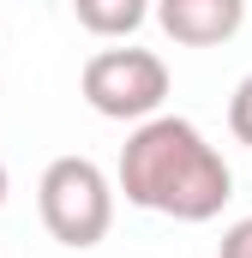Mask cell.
<instances>
[{
	"mask_svg": "<svg viewBox=\"0 0 252 258\" xmlns=\"http://www.w3.org/2000/svg\"><path fill=\"white\" fill-rule=\"evenodd\" d=\"M114 192H126V204H138L150 216L210 222L234 198V168L186 114H150L120 144Z\"/></svg>",
	"mask_w": 252,
	"mask_h": 258,
	"instance_id": "1",
	"label": "cell"
},
{
	"mask_svg": "<svg viewBox=\"0 0 252 258\" xmlns=\"http://www.w3.org/2000/svg\"><path fill=\"white\" fill-rule=\"evenodd\" d=\"M36 210H42V228L60 246L90 252L114 228V180L90 156H54L36 180Z\"/></svg>",
	"mask_w": 252,
	"mask_h": 258,
	"instance_id": "2",
	"label": "cell"
},
{
	"mask_svg": "<svg viewBox=\"0 0 252 258\" xmlns=\"http://www.w3.org/2000/svg\"><path fill=\"white\" fill-rule=\"evenodd\" d=\"M78 90L102 120L138 126V120L162 114V102H168V60L150 48H96L78 72Z\"/></svg>",
	"mask_w": 252,
	"mask_h": 258,
	"instance_id": "3",
	"label": "cell"
},
{
	"mask_svg": "<svg viewBox=\"0 0 252 258\" xmlns=\"http://www.w3.org/2000/svg\"><path fill=\"white\" fill-rule=\"evenodd\" d=\"M150 12L180 48H222L246 24V0H150Z\"/></svg>",
	"mask_w": 252,
	"mask_h": 258,
	"instance_id": "4",
	"label": "cell"
},
{
	"mask_svg": "<svg viewBox=\"0 0 252 258\" xmlns=\"http://www.w3.org/2000/svg\"><path fill=\"white\" fill-rule=\"evenodd\" d=\"M72 18H78L90 36L114 42V36H132V30L150 18V0H72Z\"/></svg>",
	"mask_w": 252,
	"mask_h": 258,
	"instance_id": "5",
	"label": "cell"
},
{
	"mask_svg": "<svg viewBox=\"0 0 252 258\" xmlns=\"http://www.w3.org/2000/svg\"><path fill=\"white\" fill-rule=\"evenodd\" d=\"M228 132L252 150V72L234 84V96H228Z\"/></svg>",
	"mask_w": 252,
	"mask_h": 258,
	"instance_id": "6",
	"label": "cell"
},
{
	"mask_svg": "<svg viewBox=\"0 0 252 258\" xmlns=\"http://www.w3.org/2000/svg\"><path fill=\"white\" fill-rule=\"evenodd\" d=\"M216 258H252V216H240V222H228V228H222Z\"/></svg>",
	"mask_w": 252,
	"mask_h": 258,
	"instance_id": "7",
	"label": "cell"
},
{
	"mask_svg": "<svg viewBox=\"0 0 252 258\" xmlns=\"http://www.w3.org/2000/svg\"><path fill=\"white\" fill-rule=\"evenodd\" d=\"M0 204H6V162H0Z\"/></svg>",
	"mask_w": 252,
	"mask_h": 258,
	"instance_id": "8",
	"label": "cell"
}]
</instances>
